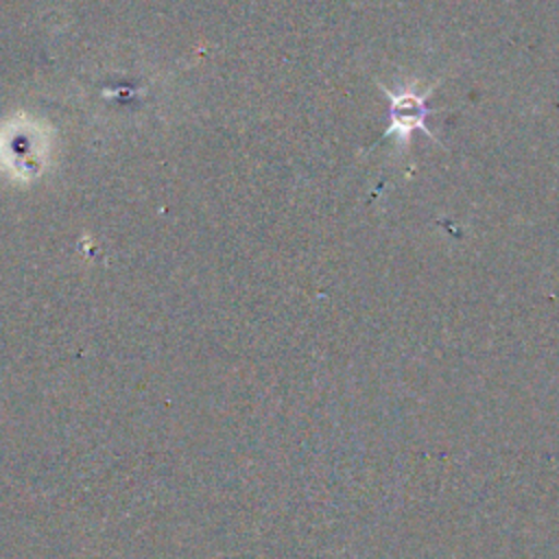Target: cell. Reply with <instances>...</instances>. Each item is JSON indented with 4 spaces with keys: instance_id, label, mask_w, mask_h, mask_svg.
I'll use <instances>...</instances> for the list:
<instances>
[{
    "instance_id": "6da1fadb",
    "label": "cell",
    "mask_w": 559,
    "mask_h": 559,
    "mask_svg": "<svg viewBox=\"0 0 559 559\" xmlns=\"http://www.w3.org/2000/svg\"><path fill=\"white\" fill-rule=\"evenodd\" d=\"M437 85H439V81L435 85H430L426 92L415 90V85H404L402 90L393 92L391 87L378 83L382 94L389 98V127L382 131L378 142H382L384 138L395 135L400 146H408L411 144V135L415 131H421L432 142L439 144L437 135L426 127V120L437 114V109L428 105V98L435 94Z\"/></svg>"
}]
</instances>
